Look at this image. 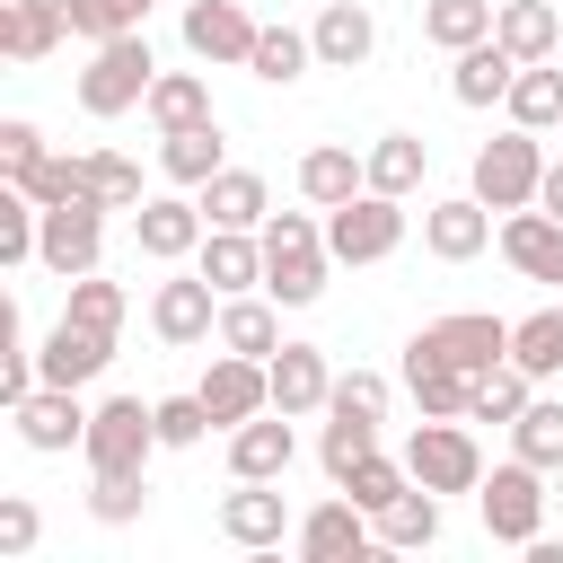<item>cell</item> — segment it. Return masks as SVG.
Listing matches in <instances>:
<instances>
[{
  "label": "cell",
  "instance_id": "obj_1",
  "mask_svg": "<svg viewBox=\"0 0 563 563\" xmlns=\"http://www.w3.org/2000/svg\"><path fill=\"white\" fill-rule=\"evenodd\" d=\"M325 264H334L325 220H308V211H273V220H264V290H273L282 308L325 299Z\"/></svg>",
  "mask_w": 563,
  "mask_h": 563
},
{
  "label": "cell",
  "instance_id": "obj_2",
  "mask_svg": "<svg viewBox=\"0 0 563 563\" xmlns=\"http://www.w3.org/2000/svg\"><path fill=\"white\" fill-rule=\"evenodd\" d=\"M150 79H158V53H150V35H141V26H132V35H106V44H88L79 106H88V114H132V106L150 97Z\"/></svg>",
  "mask_w": 563,
  "mask_h": 563
},
{
  "label": "cell",
  "instance_id": "obj_3",
  "mask_svg": "<svg viewBox=\"0 0 563 563\" xmlns=\"http://www.w3.org/2000/svg\"><path fill=\"white\" fill-rule=\"evenodd\" d=\"M150 449H158V405L106 396V405L88 413V440H79L88 475H150Z\"/></svg>",
  "mask_w": 563,
  "mask_h": 563
},
{
  "label": "cell",
  "instance_id": "obj_4",
  "mask_svg": "<svg viewBox=\"0 0 563 563\" xmlns=\"http://www.w3.org/2000/svg\"><path fill=\"white\" fill-rule=\"evenodd\" d=\"M475 510H484V537L493 545H537L545 537V466H528L510 449V466H493L475 484Z\"/></svg>",
  "mask_w": 563,
  "mask_h": 563
},
{
  "label": "cell",
  "instance_id": "obj_5",
  "mask_svg": "<svg viewBox=\"0 0 563 563\" xmlns=\"http://www.w3.org/2000/svg\"><path fill=\"white\" fill-rule=\"evenodd\" d=\"M405 466H413V484H431V493H475V484H484V449H475L466 413H422L413 440H405Z\"/></svg>",
  "mask_w": 563,
  "mask_h": 563
},
{
  "label": "cell",
  "instance_id": "obj_6",
  "mask_svg": "<svg viewBox=\"0 0 563 563\" xmlns=\"http://www.w3.org/2000/svg\"><path fill=\"white\" fill-rule=\"evenodd\" d=\"M325 246H334V264H387L405 246V202L378 194V185H361L352 202L325 211Z\"/></svg>",
  "mask_w": 563,
  "mask_h": 563
},
{
  "label": "cell",
  "instance_id": "obj_7",
  "mask_svg": "<svg viewBox=\"0 0 563 563\" xmlns=\"http://www.w3.org/2000/svg\"><path fill=\"white\" fill-rule=\"evenodd\" d=\"M537 185H545V150H537V132H528V123H510L501 141H484V150H475V185H466V194H484L493 211H528V202H537Z\"/></svg>",
  "mask_w": 563,
  "mask_h": 563
},
{
  "label": "cell",
  "instance_id": "obj_8",
  "mask_svg": "<svg viewBox=\"0 0 563 563\" xmlns=\"http://www.w3.org/2000/svg\"><path fill=\"white\" fill-rule=\"evenodd\" d=\"M405 352H431V361H457L466 378H484V369L510 361V317H493V308H457V317H431Z\"/></svg>",
  "mask_w": 563,
  "mask_h": 563
},
{
  "label": "cell",
  "instance_id": "obj_9",
  "mask_svg": "<svg viewBox=\"0 0 563 563\" xmlns=\"http://www.w3.org/2000/svg\"><path fill=\"white\" fill-rule=\"evenodd\" d=\"M97 255H106V202H53L44 211V238H35V264H53L62 282H79V273H97Z\"/></svg>",
  "mask_w": 563,
  "mask_h": 563
},
{
  "label": "cell",
  "instance_id": "obj_10",
  "mask_svg": "<svg viewBox=\"0 0 563 563\" xmlns=\"http://www.w3.org/2000/svg\"><path fill=\"white\" fill-rule=\"evenodd\" d=\"M150 334H158V343H176V352L220 334V290L202 282V264H194V273H167V282L150 290Z\"/></svg>",
  "mask_w": 563,
  "mask_h": 563
},
{
  "label": "cell",
  "instance_id": "obj_11",
  "mask_svg": "<svg viewBox=\"0 0 563 563\" xmlns=\"http://www.w3.org/2000/svg\"><path fill=\"white\" fill-rule=\"evenodd\" d=\"M132 238H141L150 264H185V255H202L211 220H202V202H185V194H150V202L132 211Z\"/></svg>",
  "mask_w": 563,
  "mask_h": 563
},
{
  "label": "cell",
  "instance_id": "obj_12",
  "mask_svg": "<svg viewBox=\"0 0 563 563\" xmlns=\"http://www.w3.org/2000/svg\"><path fill=\"white\" fill-rule=\"evenodd\" d=\"M202 405H211L220 431H238V422H255V413L273 405V369L246 361V352H220V361L202 369Z\"/></svg>",
  "mask_w": 563,
  "mask_h": 563
},
{
  "label": "cell",
  "instance_id": "obj_13",
  "mask_svg": "<svg viewBox=\"0 0 563 563\" xmlns=\"http://www.w3.org/2000/svg\"><path fill=\"white\" fill-rule=\"evenodd\" d=\"M88 413H97V405H79V387H35L26 405H9L18 440H26V449H44V457L79 449V440H88Z\"/></svg>",
  "mask_w": 563,
  "mask_h": 563
},
{
  "label": "cell",
  "instance_id": "obj_14",
  "mask_svg": "<svg viewBox=\"0 0 563 563\" xmlns=\"http://www.w3.org/2000/svg\"><path fill=\"white\" fill-rule=\"evenodd\" d=\"M290 457H299V440H290V413H282V405H264L255 422L229 431V475H238V484H282Z\"/></svg>",
  "mask_w": 563,
  "mask_h": 563
},
{
  "label": "cell",
  "instance_id": "obj_15",
  "mask_svg": "<svg viewBox=\"0 0 563 563\" xmlns=\"http://www.w3.org/2000/svg\"><path fill=\"white\" fill-rule=\"evenodd\" d=\"M378 545V519L352 501V493H334V501H317L308 519H299V554L308 563H343V554H369Z\"/></svg>",
  "mask_w": 563,
  "mask_h": 563
},
{
  "label": "cell",
  "instance_id": "obj_16",
  "mask_svg": "<svg viewBox=\"0 0 563 563\" xmlns=\"http://www.w3.org/2000/svg\"><path fill=\"white\" fill-rule=\"evenodd\" d=\"M422 246H431L440 264L484 255V246H493V202H484V194H449V202H431V211H422Z\"/></svg>",
  "mask_w": 563,
  "mask_h": 563
},
{
  "label": "cell",
  "instance_id": "obj_17",
  "mask_svg": "<svg viewBox=\"0 0 563 563\" xmlns=\"http://www.w3.org/2000/svg\"><path fill=\"white\" fill-rule=\"evenodd\" d=\"M106 361H114V334H97V325H79V317H62V325L35 343V369H44V387H88Z\"/></svg>",
  "mask_w": 563,
  "mask_h": 563
},
{
  "label": "cell",
  "instance_id": "obj_18",
  "mask_svg": "<svg viewBox=\"0 0 563 563\" xmlns=\"http://www.w3.org/2000/svg\"><path fill=\"white\" fill-rule=\"evenodd\" d=\"M255 35H264V26H255L238 0H185V53H194V62H246Z\"/></svg>",
  "mask_w": 563,
  "mask_h": 563
},
{
  "label": "cell",
  "instance_id": "obj_19",
  "mask_svg": "<svg viewBox=\"0 0 563 563\" xmlns=\"http://www.w3.org/2000/svg\"><path fill=\"white\" fill-rule=\"evenodd\" d=\"M308 44H317V70H361L378 53V18L361 0H325L317 26H308Z\"/></svg>",
  "mask_w": 563,
  "mask_h": 563
},
{
  "label": "cell",
  "instance_id": "obj_20",
  "mask_svg": "<svg viewBox=\"0 0 563 563\" xmlns=\"http://www.w3.org/2000/svg\"><path fill=\"white\" fill-rule=\"evenodd\" d=\"M264 369H273V405H282L290 422L325 413V396H334V369H325V352H317V343H282Z\"/></svg>",
  "mask_w": 563,
  "mask_h": 563
},
{
  "label": "cell",
  "instance_id": "obj_21",
  "mask_svg": "<svg viewBox=\"0 0 563 563\" xmlns=\"http://www.w3.org/2000/svg\"><path fill=\"white\" fill-rule=\"evenodd\" d=\"M220 537L246 545V554L282 545V537H290V501H282V484H238V493L220 501Z\"/></svg>",
  "mask_w": 563,
  "mask_h": 563
},
{
  "label": "cell",
  "instance_id": "obj_22",
  "mask_svg": "<svg viewBox=\"0 0 563 563\" xmlns=\"http://www.w3.org/2000/svg\"><path fill=\"white\" fill-rule=\"evenodd\" d=\"M510 79H519V53H510L501 35H484V44L449 53V97H457V106H501V97H510Z\"/></svg>",
  "mask_w": 563,
  "mask_h": 563
},
{
  "label": "cell",
  "instance_id": "obj_23",
  "mask_svg": "<svg viewBox=\"0 0 563 563\" xmlns=\"http://www.w3.org/2000/svg\"><path fill=\"white\" fill-rule=\"evenodd\" d=\"M202 282H211L220 299L264 290V229H211V238H202Z\"/></svg>",
  "mask_w": 563,
  "mask_h": 563
},
{
  "label": "cell",
  "instance_id": "obj_24",
  "mask_svg": "<svg viewBox=\"0 0 563 563\" xmlns=\"http://www.w3.org/2000/svg\"><path fill=\"white\" fill-rule=\"evenodd\" d=\"M501 255H510L528 282H563V220L537 211V202L510 211V220H501Z\"/></svg>",
  "mask_w": 563,
  "mask_h": 563
},
{
  "label": "cell",
  "instance_id": "obj_25",
  "mask_svg": "<svg viewBox=\"0 0 563 563\" xmlns=\"http://www.w3.org/2000/svg\"><path fill=\"white\" fill-rule=\"evenodd\" d=\"M194 202H202V220H211V229H264V220H273V194H264V176H255V167H220Z\"/></svg>",
  "mask_w": 563,
  "mask_h": 563
},
{
  "label": "cell",
  "instance_id": "obj_26",
  "mask_svg": "<svg viewBox=\"0 0 563 563\" xmlns=\"http://www.w3.org/2000/svg\"><path fill=\"white\" fill-rule=\"evenodd\" d=\"M158 167H167V185H211L220 167H229V141H220V123H185V132H158Z\"/></svg>",
  "mask_w": 563,
  "mask_h": 563
},
{
  "label": "cell",
  "instance_id": "obj_27",
  "mask_svg": "<svg viewBox=\"0 0 563 563\" xmlns=\"http://www.w3.org/2000/svg\"><path fill=\"white\" fill-rule=\"evenodd\" d=\"M369 185V158H352L343 141H317L308 158H299V194L317 202V211H334V202H352Z\"/></svg>",
  "mask_w": 563,
  "mask_h": 563
},
{
  "label": "cell",
  "instance_id": "obj_28",
  "mask_svg": "<svg viewBox=\"0 0 563 563\" xmlns=\"http://www.w3.org/2000/svg\"><path fill=\"white\" fill-rule=\"evenodd\" d=\"M220 352H246V361H273L282 352V317H273V299H255V290H238V299H220V334H211Z\"/></svg>",
  "mask_w": 563,
  "mask_h": 563
},
{
  "label": "cell",
  "instance_id": "obj_29",
  "mask_svg": "<svg viewBox=\"0 0 563 563\" xmlns=\"http://www.w3.org/2000/svg\"><path fill=\"white\" fill-rule=\"evenodd\" d=\"M422 545H440V493L431 484H413L378 510V554H422Z\"/></svg>",
  "mask_w": 563,
  "mask_h": 563
},
{
  "label": "cell",
  "instance_id": "obj_30",
  "mask_svg": "<svg viewBox=\"0 0 563 563\" xmlns=\"http://www.w3.org/2000/svg\"><path fill=\"white\" fill-rule=\"evenodd\" d=\"M493 35H501L519 62H554V44H563V9H554V0H501Z\"/></svg>",
  "mask_w": 563,
  "mask_h": 563
},
{
  "label": "cell",
  "instance_id": "obj_31",
  "mask_svg": "<svg viewBox=\"0 0 563 563\" xmlns=\"http://www.w3.org/2000/svg\"><path fill=\"white\" fill-rule=\"evenodd\" d=\"M405 396H413V413H466V405H475V378H466L457 361L405 352Z\"/></svg>",
  "mask_w": 563,
  "mask_h": 563
},
{
  "label": "cell",
  "instance_id": "obj_32",
  "mask_svg": "<svg viewBox=\"0 0 563 563\" xmlns=\"http://www.w3.org/2000/svg\"><path fill=\"white\" fill-rule=\"evenodd\" d=\"M62 35H70V18H62L53 0H9V9H0V53H9V62H44Z\"/></svg>",
  "mask_w": 563,
  "mask_h": 563
},
{
  "label": "cell",
  "instance_id": "obj_33",
  "mask_svg": "<svg viewBox=\"0 0 563 563\" xmlns=\"http://www.w3.org/2000/svg\"><path fill=\"white\" fill-rule=\"evenodd\" d=\"M141 114H150L158 132L211 123V88H202V70H158V79H150V97H141Z\"/></svg>",
  "mask_w": 563,
  "mask_h": 563
},
{
  "label": "cell",
  "instance_id": "obj_34",
  "mask_svg": "<svg viewBox=\"0 0 563 563\" xmlns=\"http://www.w3.org/2000/svg\"><path fill=\"white\" fill-rule=\"evenodd\" d=\"M361 158H369V185H378V194H396V202H405V194L422 185V167H431L422 132H378V141H369Z\"/></svg>",
  "mask_w": 563,
  "mask_h": 563
},
{
  "label": "cell",
  "instance_id": "obj_35",
  "mask_svg": "<svg viewBox=\"0 0 563 563\" xmlns=\"http://www.w3.org/2000/svg\"><path fill=\"white\" fill-rule=\"evenodd\" d=\"M510 123H528V132H554L563 123V70L554 62H519V79H510Z\"/></svg>",
  "mask_w": 563,
  "mask_h": 563
},
{
  "label": "cell",
  "instance_id": "obj_36",
  "mask_svg": "<svg viewBox=\"0 0 563 563\" xmlns=\"http://www.w3.org/2000/svg\"><path fill=\"white\" fill-rule=\"evenodd\" d=\"M493 18H501V0H431V9H422V35H431L440 53H466V44L493 35Z\"/></svg>",
  "mask_w": 563,
  "mask_h": 563
},
{
  "label": "cell",
  "instance_id": "obj_37",
  "mask_svg": "<svg viewBox=\"0 0 563 563\" xmlns=\"http://www.w3.org/2000/svg\"><path fill=\"white\" fill-rule=\"evenodd\" d=\"M79 194L106 202V211H141V202H150V194H141V167L114 158V150H88V158H79Z\"/></svg>",
  "mask_w": 563,
  "mask_h": 563
},
{
  "label": "cell",
  "instance_id": "obj_38",
  "mask_svg": "<svg viewBox=\"0 0 563 563\" xmlns=\"http://www.w3.org/2000/svg\"><path fill=\"white\" fill-rule=\"evenodd\" d=\"M510 449H519L528 466L563 475V405H554V396H528V413L510 422Z\"/></svg>",
  "mask_w": 563,
  "mask_h": 563
},
{
  "label": "cell",
  "instance_id": "obj_39",
  "mask_svg": "<svg viewBox=\"0 0 563 563\" xmlns=\"http://www.w3.org/2000/svg\"><path fill=\"white\" fill-rule=\"evenodd\" d=\"M510 361H519L528 378H563V308L519 317V325H510Z\"/></svg>",
  "mask_w": 563,
  "mask_h": 563
},
{
  "label": "cell",
  "instance_id": "obj_40",
  "mask_svg": "<svg viewBox=\"0 0 563 563\" xmlns=\"http://www.w3.org/2000/svg\"><path fill=\"white\" fill-rule=\"evenodd\" d=\"M308 62H317V44H308L299 26H264V35H255V53H246V70H255L264 88H290Z\"/></svg>",
  "mask_w": 563,
  "mask_h": 563
},
{
  "label": "cell",
  "instance_id": "obj_41",
  "mask_svg": "<svg viewBox=\"0 0 563 563\" xmlns=\"http://www.w3.org/2000/svg\"><path fill=\"white\" fill-rule=\"evenodd\" d=\"M528 396H537V378H528L519 361H501V369H484V378H475L466 422H519V413H528Z\"/></svg>",
  "mask_w": 563,
  "mask_h": 563
},
{
  "label": "cell",
  "instance_id": "obj_42",
  "mask_svg": "<svg viewBox=\"0 0 563 563\" xmlns=\"http://www.w3.org/2000/svg\"><path fill=\"white\" fill-rule=\"evenodd\" d=\"M334 493H352V501H361V510L378 519V510H387L396 493H413V466H405V457H378V449H369V457H361V466H352V475H343Z\"/></svg>",
  "mask_w": 563,
  "mask_h": 563
},
{
  "label": "cell",
  "instance_id": "obj_43",
  "mask_svg": "<svg viewBox=\"0 0 563 563\" xmlns=\"http://www.w3.org/2000/svg\"><path fill=\"white\" fill-rule=\"evenodd\" d=\"M123 308H132V290H123V282H106V273H79L62 317H79V325H97V334H123Z\"/></svg>",
  "mask_w": 563,
  "mask_h": 563
},
{
  "label": "cell",
  "instance_id": "obj_44",
  "mask_svg": "<svg viewBox=\"0 0 563 563\" xmlns=\"http://www.w3.org/2000/svg\"><path fill=\"white\" fill-rule=\"evenodd\" d=\"M62 18H70V35H88V44H106V35H132L141 18H150V0H53Z\"/></svg>",
  "mask_w": 563,
  "mask_h": 563
},
{
  "label": "cell",
  "instance_id": "obj_45",
  "mask_svg": "<svg viewBox=\"0 0 563 563\" xmlns=\"http://www.w3.org/2000/svg\"><path fill=\"white\" fill-rule=\"evenodd\" d=\"M378 449V422H361V413H325V440H317V457H325V475L343 484L361 457Z\"/></svg>",
  "mask_w": 563,
  "mask_h": 563
},
{
  "label": "cell",
  "instance_id": "obj_46",
  "mask_svg": "<svg viewBox=\"0 0 563 563\" xmlns=\"http://www.w3.org/2000/svg\"><path fill=\"white\" fill-rule=\"evenodd\" d=\"M0 185H18V194H35V202L53 211V202H79V158H53V150H44V158H35L26 176H0Z\"/></svg>",
  "mask_w": 563,
  "mask_h": 563
},
{
  "label": "cell",
  "instance_id": "obj_47",
  "mask_svg": "<svg viewBox=\"0 0 563 563\" xmlns=\"http://www.w3.org/2000/svg\"><path fill=\"white\" fill-rule=\"evenodd\" d=\"M202 431H220L211 405H202V387H194V396H158V449H194Z\"/></svg>",
  "mask_w": 563,
  "mask_h": 563
},
{
  "label": "cell",
  "instance_id": "obj_48",
  "mask_svg": "<svg viewBox=\"0 0 563 563\" xmlns=\"http://www.w3.org/2000/svg\"><path fill=\"white\" fill-rule=\"evenodd\" d=\"M325 413H361V422H387V378H378V369H343V378H334V396H325Z\"/></svg>",
  "mask_w": 563,
  "mask_h": 563
},
{
  "label": "cell",
  "instance_id": "obj_49",
  "mask_svg": "<svg viewBox=\"0 0 563 563\" xmlns=\"http://www.w3.org/2000/svg\"><path fill=\"white\" fill-rule=\"evenodd\" d=\"M141 501H150V484H141V475H97V493H88V510H97L106 528L141 519Z\"/></svg>",
  "mask_w": 563,
  "mask_h": 563
},
{
  "label": "cell",
  "instance_id": "obj_50",
  "mask_svg": "<svg viewBox=\"0 0 563 563\" xmlns=\"http://www.w3.org/2000/svg\"><path fill=\"white\" fill-rule=\"evenodd\" d=\"M35 537H44L35 501H26V493H0V554L18 563V554H35Z\"/></svg>",
  "mask_w": 563,
  "mask_h": 563
},
{
  "label": "cell",
  "instance_id": "obj_51",
  "mask_svg": "<svg viewBox=\"0 0 563 563\" xmlns=\"http://www.w3.org/2000/svg\"><path fill=\"white\" fill-rule=\"evenodd\" d=\"M35 158H44V132H35L26 114H9V123H0V176H26Z\"/></svg>",
  "mask_w": 563,
  "mask_h": 563
},
{
  "label": "cell",
  "instance_id": "obj_52",
  "mask_svg": "<svg viewBox=\"0 0 563 563\" xmlns=\"http://www.w3.org/2000/svg\"><path fill=\"white\" fill-rule=\"evenodd\" d=\"M537 211H554V220H563V158H545V185H537Z\"/></svg>",
  "mask_w": 563,
  "mask_h": 563
},
{
  "label": "cell",
  "instance_id": "obj_53",
  "mask_svg": "<svg viewBox=\"0 0 563 563\" xmlns=\"http://www.w3.org/2000/svg\"><path fill=\"white\" fill-rule=\"evenodd\" d=\"M554 132H563V123H554Z\"/></svg>",
  "mask_w": 563,
  "mask_h": 563
}]
</instances>
